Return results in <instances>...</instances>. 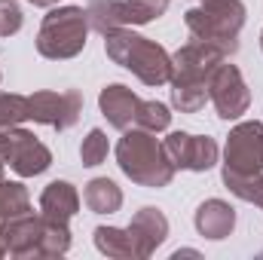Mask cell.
Listing matches in <instances>:
<instances>
[{"mask_svg":"<svg viewBox=\"0 0 263 260\" xmlns=\"http://www.w3.org/2000/svg\"><path fill=\"white\" fill-rule=\"evenodd\" d=\"M227 55L208 43L190 40L172 55V104L181 114H196L208 101V77Z\"/></svg>","mask_w":263,"mask_h":260,"instance_id":"6da1fadb","label":"cell"},{"mask_svg":"<svg viewBox=\"0 0 263 260\" xmlns=\"http://www.w3.org/2000/svg\"><path fill=\"white\" fill-rule=\"evenodd\" d=\"M117 165L123 169V175L138 187H168L175 178V165L165 156V147L156 141V132L147 129H126V135L117 144Z\"/></svg>","mask_w":263,"mask_h":260,"instance_id":"7a4b0ae2","label":"cell"},{"mask_svg":"<svg viewBox=\"0 0 263 260\" xmlns=\"http://www.w3.org/2000/svg\"><path fill=\"white\" fill-rule=\"evenodd\" d=\"M104 52L114 65L132 70L144 86H162L172 80V55L144 34L117 28L104 34Z\"/></svg>","mask_w":263,"mask_h":260,"instance_id":"3957f363","label":"cell"},{"mask_svg":"<svg viewBox=\"0 0 263 260\" xmlns=\"http://www.w3.org/2000/svg\"><path fill=\"white\" fill-rule=\"evenodd\" d=\"M245 15L248 12L242 0H202L199 6L184 12V25L193 40L220 49L223 55H236Z\"/></svg>","mask_w":263,"mask_h":260,"instance_id":"277c9868","label":"cell"},{"mask_svg":"<svg viewBox=\"0 0 263 260\" xmlns=\"http://www.w3.org/2000/svg\"><path fill=\"white\" fill-rule=\"evenodd\" d=\"M89 37V18L80 6H52L37 31V52L52 62H65L83 52Z\"/></svg>","mask_w":263,"mask_h":260,"instance_id":"5b68a950","label":"cell"},{"mask_svg":"<svg viewBox=\"0 0 263 260\" xmlns=\"http://www.w3.org/2000/svg\"><path fill=\"white\" fill-rule=\"evenodd\" d=\"M168 3L172 0H89L86 18H89L92 31L110 34L117 28L147 25V22L159 18L168 9Z\"/></svg>","mask_w":263,"mask_h":260,"instance_id":"8992f818","label":"cell"},{"mask_svg":"<svg viewBox=\"0 0 263 260\" xmlns=\"http://www.w3.org/2000/svg\"><path fill=\"white\" fill-rule=\"evenodd\" d=\"M223 172L239 178H251L263 172V123L248 120L230 129L223 147Z\"/></svg>","mask_w":263,"mask_h":260,"instance_id":"52a82bcc","label":"cell"},{"mask_svg":"<svg viewBox=\"0 0 263 260\" xmlns=\"http://www.w3.org/2000/svg\"><path fill=\"white\" fill-rule=\"evenodd\" d=\"M0 156L3 162H9V169L18 175V178H34V175H43L49 165H52V153L43 141H37V135L28 129H12L3 132L0 138Z\"/></svg>","mask_w":263,"mask_h":260,"instance_id":"ba28073f","label":"cell"},{"mask_svg":"<svg viewBox=\"0 0 263 260\" xmlns=\"http://www.w3.org/2000/svg\"><path fill=\"white\" fill-rule=\"evenodd\" d=\"M208 98H211L220 120H239L251 107V92L242 80V70L236 65H230L227 59L208 77Z\"/></svg>","mask_w":263,"mask_h":260,"instance_id":"9c48e42d","label":"cell"},{"mask_svg":"<svg viewBox=\"0 0 263 260\" xmlns=\"http://www.w3.org/2000/svg\"><path fill=\"white\" fill-rule=\"evenodd\" d=\"M80 114H83V95L77 89H65V92L40 89L28 98V120L52 126L59 132L77 126Z\"/></svg>","mask_w":263,"mask_h":260,"instance_id":"30bf717a","label":"cell"},{"mask_svg":"<svg viewBox=\"0 0 263 260\" xmlns=\"http://www.w3.org/2000/svg\"><path fill=\"white\" fill-rule=\"evenodd\" d=\"M162 147H165V156L175 165V172L178 169H184V172H208V169L217 165V156H220L214 138L190 135V132H172L162 141Z\"/></svg>","mask_w":263,"mask_h":260,"instance_id":"8fae6325","label":"cell"},{"mask_svg":"<svg viewBox=\"0 0 263 260\" xmlns=\"http://www.w3.org/2000/svg\"><path fill=\"white\" fill-rule=\"evenodd\" d=\"M46 217L43 214H18L3 224V248L9 257H43Z\"/></svg>","mask_w":263,"mask_h":260,"instance_id":"7c38bea8","label":"cell"},{"mask_svg":"<svg viewBox=\"0 0 263 260\" xmlns=\"http://www.w3.org/2000/svg\"><path fill=\"white\" fill-rule=\"evenodd\" d=\"M132 236V245H135V257L144 260L150 257L162 242H165V236H168V220H165V214L159 211V208H141L135 217H132V224L126 227Z\"/></svg>","mask_w":263,"mask_h":260,"instance_id":"4fadbf2b","label":"cell"},{"mask_svg":"<svg viewBox=\"0 0 263 260\" xmlns=\"http://www.w3.org/2000/svg\"><path fill=\"white\" fill-rule=\"evenodd\" d=\"M138 95L132 92L129 86L123 83H110L101 89L98 95V107H101V117L114 126V129L126 132L129 126H135V114H138Z\"/></svg>","mask_w":263,"mask_h":260,"instance_id":"5bb4252c","label":"cell"},{"mask_svg":"<svg viewBox=\"0 0 263 260\" xmlns=\"http://www.w3.org/2000/svg\"><path fill=\"white\" fill-rule=\"evenodd\" d=\"M193 224H196L199 236L217 242V239H227V236L233 233V227H236V211H233L223 199H205L196 208Z\"/></svg>","mask_w":263,"mask_h":260,"instance_id":"9a60e30c","label":"cell"},{"mask_svg":"<svg viewBox=\"0 0 263 260\" xmlns=\"http://www.w3.org/2000/svg\"><path fill=\"white\" fill-rule=\"evenodd\" d=\"M80 208V193L73 184L67 181H52L46 184V190L40 193V214L46 220H55V224H67Z\"/></svg>","mask_w":263,"mask_h":260,"instance_id":"2e32d148","label":"cell"},{"mask_svg":"<svg viewBox=\"0 0 263 260\" xmlns=\"http://www.w3.org/2000/svg\"><path fill=\"white\" fill-rule=\"evenodd\" d=\"M83 199H86L89 211H95V214H114L123 205V190L110 178H92L86 184V190H83Z\"/></svg>","mask_w":263,"mask_h":260,"instance_id":"e0dca14e","label":"cell"},{"mask_svg":"<svg viewBox=\"0 0 263 260\" xmlns=\"http://www.w3.org/2000/svg\"><path fill=\"white\" fill-rule=\"evenodd\" d=\"M95 248L107 257L135 260V245H132L129 230H120V227H98L95 230Z\"/></svg>","mask_w":263,"mask_h":260,"instance_id":"ac0fdd59","label":"cell"},{"mask_svg":"<svg viewBox=\"0 0 263 260\" xmlns=\"http://www.w3.org/2000/svg\"><path fill=\"white\" fill-rule=\"evenodd\" d=\"M223 184L233 196H239L242 202H254L263 211V172L251 175V178H239V175H227L223 172Z\"/></svg>","mask_w":263,"mask_h":260,"instance_id":"d6986e66","label":"cell"},{"mask_svg":"<svg viewBox=\"0 0 263 260\" xmlns=\"http://www.w3.org/2000/svg\"><path fill=\"white\" fill-rule=\"evenodd\" d=\"M135 126L147 132H165L172 126V114L165 104L159 101H138V114H135Z\"/></svg>","mask_w":263,"mask_h":260,"instance_id":"ffe728a7","label":"cell"},{"mask_svg":"<svg viewBox=\"0 0 263 260\" xmlns=\"http://www.w3.org/2000/svg\"><path fill=\"white\" fill-rule=\"evenodd\" d=\"M28 120V98L15 92H0V129L22 126Z\"/></svg>","mask_w":263,"mask_h":260,"instance_id":"44dd1931","label":"cell"},{"mask_svg":"<svg viewBox=\"0 0 263 260\" xmlns=\"http://www.w3.org/2000/svg\"><path fill=\"white\" fill-rule=\"evenodd\" d=\"M107 150H110L107 135L101 129H92L83 138V144H80V159H83L86 169H95V165H101V162L107 159Z\"/></svg>","mask_w":263,"mask_h":260,"instance_id":"7402d4cb","label":"cell"},{"mask_svg":"<svg viewBox=\"0 0 263 260\" xmlns=\"http://www.w3.org/2000/svg\"><path fill=\"white\" fill-rule=\"evenodd\" d=\"M22 31V9L15 0H0V37H12Z\"/></svg>","mask_w":263,"mask_h":260,"instance_id":"603a6c76","label":"cell"},{"mask_svg":"<svg viewBox=\"0 0 263 260\" xmlns=\"http://www.w3.org/2000/svg\"><path fill=\"white\" fill-rule=\"evenodd\" d=\"M28 3H34V6H43V9H52L55 3H62V0H28Z\"/></svg>","mask_w":263,"mask_h":260,"instance_id":"cb8c5ba5","label":"cell"},{"mask_svg":"<svg viewBox=\"0 0 263 260\" xmlns=\"http://www.w3.org/2000/svg\"><path fill=\"white\" fill-rule=\"evenodd\" d=\"M6 254V248H3V220H0V257Z\"/></svg>","mask_w":263,"mask_h":260,"instance_id":"d4e9b609","label":"cell"},{"mask_svg":"<svg viewBox=\"0 0 263 260\" xmlns=\"http://www.w3.org/2000/svg\"><path fill=\"white\" fill-rule=\"evenodd\" d=\"M3 165H6V162H3V156H0V181H3Z\"/></svg>","mask_w":263,"mask_h":260,"instance_id":"484cf974","label":"cell"},{"mask_svg":"<svg viewBox=\"0 0 263 260\" xmlns=\"http://www.w3.org/2000/svg\"><path fill=\"white\" fill-rule=\"evenodd\" d=\"M260 49H263V34H260Z\"/></svg>","mask_w":263,"mask_h":260,"instance_id":"4316f807","label":"cell"},{"mask_svg":"<svg viewBox=\"0 0 263 260\" xmlns=\"http://www.w3.org/2000/svg\"><path fill=\"white\" fill-rule=\"evenodd\" d=\"M0 77H3V73H0Z\"/></svg>","mask_w":263,"mask_h":260,"instance_id":"83f0119b","label":"cell"}]
</instances>
